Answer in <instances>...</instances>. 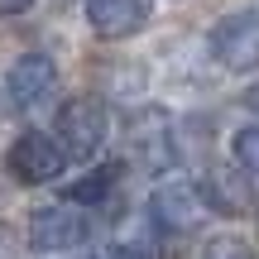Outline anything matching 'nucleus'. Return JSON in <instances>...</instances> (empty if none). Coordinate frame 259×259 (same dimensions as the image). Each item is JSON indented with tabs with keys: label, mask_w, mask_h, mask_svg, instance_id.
<instances>
[{
	"label": "nucleus",
	"mask_w": 259,
	"mask_h": 259,
	"mask_svg": "<svg viewBox=\"0 0 259 259\" xmlns=\"http://www.w3.org/2000/svg\"><path fill=\"white\" fill-rule=\"evenodd\" d=\"M130 149H135L139 168H149V173L173 168V130H168V115L163 111H139L135 125H130Z\"/></svg>",
	"instance_id": "obj_7"
},
{
	"label": "nucleus",
	"mask_w": 259,
	"mask_h": 259,
	"mask_svg": "<svg viewBox=\"0 0 259 259\" xmlns=\"http://www.w3.org/2000/svg\"><path fill=\"white\" fill-rule=\"evenodd\" d=\"M202 202L216 206V211L240 216V211H250V187H245L240 178H231V173H211L202 183Z\"/></svg>",
	"instance_id": "obj_9"
},
{
	"label": "nucleus",
	"mask_w": 259,
	"mask_h": 259,
	"mask_svg": "<svg viewBox=\"0 0 259 259\" xmlns=\"http://www.w3.org/2000/svg\"><path fill=\"white\" fill-rule=\"evenodd\" d=\"M87 24L101 38H130L149 24V0H87Z\"/></svg>",
	"instance_id": "obj_8"
},
{
	"label": "nucleus",
	"mask_w": 259,
	"mask_h": 259,
	"mask_svg": "<svg viewBox=\"0 0 259 259\" xmlns=\"http://www.w3.org/2000/svg\"><path fill=\"white\" fill-rule=\"evenodd\" d=\"M202 187H192V183H163L154 197H149V216H154V226L158 231H168V235H183V231H192L197 221H202Z\"/></svg>",
	"instance_id": "obj_6"
},
{
	"label": "nucleus",
	"mask_w": 259,
	"mask_h": 259,
	"mask_svg": "<svg viewBox=\"0 0 259 259\" xmlns=\"http://www.w3.org/2000/svg\"><path fill=\"white\" fill-rule=\"evenodd\" d=\"M211 58L226 72H259V15L235 10L211 29Z\"/></svg>",
	"instance_id": "obj_3"
},
{
	"label": "nucleus",
	"mask_w": 259,
	"mask_h": 259,
	"mask_svg": "<svg viewBox=\"0 0 259 259\" xmlns=\"http://www.w3.org/2000/svg\"><path fill=\"white\" fill-rule=\"evenodd\" d=\"M5 163H10V178H15V183L38 187V183H53V178L67 168V158H63V149H58L53 135H44V130H24V135L10 144Z\"/></svg>",
	"instance_id": "obj_4"
},
{
	"label": "nucleus",
	"mask_w": 259,
	"mask_h": 259,
	"mask_svg": "<svg viewBox=\"0 0 259 259\" xmlns=\"http://www.w3.org/2000/svg\"><path fill=\"white\" fill-rule=\"evenodd\" d=\"M235 158H240L245 173L259 178V125H245L240 135H235Z\"/></svg>",
	"instance_id": "obj_12"
},
{
	"label": "nucleus",
	"mask_w": 259,
	"mask_h": 259,
	"mask_svg": "<svg viewBox=\"0 0 259 259\" xmlns=\"http://www.w3.org/2000/svg\"><path fill=\"white\" fill-rule=\"evenodd\" d=\"M115 183H120V163H101V168H92L87 178H77V183L63 192V202H72V206H96V202L111 197Z\"/></svg>",
	"instance_id": "obj_10"
},
{
	"label": "nucleus",
	"mask_w": 259,
	"mask_h": 259,
	"mask_svg": "<svg viewBox=\"0 0 259 259\" xmlns=\"http://www.w3.org/2000/svg\"><path fill=\"white\" fill-rule=\"evenodd\" d=\"M92 235V221H87L82 206L72 202H53V206H38L29 216V245L38 254H63V250H77V245Z\"/></svg>",
	"instance_id": "obj_2"
},
{
	"label": "nucleus",
	"mask_w": 259,
	"mask_h": 259,
	"mask_svg": "<svg viewBox=\"0 0 259 259\" xmlns=\"http://www.w3.org/2000/svg\"><path fill=\"white\" fill-rule=\"evenodd\" d=\"M250 106H259V92H254V96H250Z\"/></svg>",
	"instance_id": "obj_15"
},
{
	"label": "nucleus",
	"mask_w": 259,
	"mask_h": 259,
	"mask_svg": "<svg viewBox=\"0 0 259 259\" xmlns=\"http://www.w3.org/2000/svg\"><path fill=\"white\" fill-rule=\"evenodd\" d=\"M106 130H111V120H106V106L92 101V96H77V101H67L63 111H58V149H63L67 163H87V158L101 154L106 144Z\"/></svg>",
	"instance_id": "obj_1"
},
{
	"label": "nucleus",
	"mask_w": 259,
	"mask_h": 259,
	"mask_svg": "<svg viewBox=\"0 0 259 259\" xmlns=\"http://www.w3.org/2000/svg\"><path fill=\"white\" fill-rule=\"evenodd\" d=\"M197 259H254V250L240 235H211V240L197 250Z\"/></svg>",
	"instance_id": "obj_11"
},
{
	"label": "nucleus",
	"mask_w": 259,
	"mask_h": 259,
	"mask_svg": "<svg viewBox=\"0 0 259 259\" xmlns=\"http://www.w3.org/2000/svg\"><path fill=\"white\" fill-rule=\"evenodd\" d=\"M29 5H34V0H0V15H5V19H10V15H24Z\"/></svg>",
	"instance_id": "obj_13"
},
{
	"label": "nucleus",
	"mask_w": 259,
	"mask_h": 259,
	"mask_svg": "<svg viewBox=\"0 0 259 259\" xmlns=\"http://www.w3.org/2000/svg\"><path fill=\"white\" fill-rule=\"evenodd\" d=\"M53 92H58V67H53L48 53H24L5 77V96H10V106H15L19 115L38 111Z\"/></svg>",
	"instance_id": "obj_5"
},
{
	"label": "nucleus",
	"mask_w": 259,
	"mask_h": 259,
	"mask_svg": "<svg viewBox=\"0 0 259 259\" xmlns=\"http://www.w3.org/2000/svg\"><path fill=\"white\" fill-rule=\"evenodd\" d=\"M101 259H144V254H135V250H106Z\"/></svg>",
	"instance_id": "obj_14"
}]
</instances>
